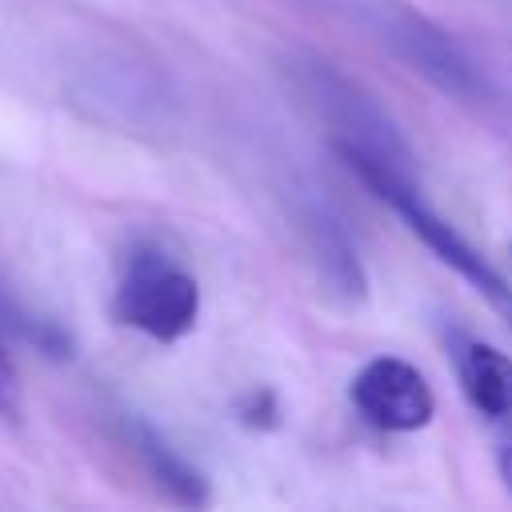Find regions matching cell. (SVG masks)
Segmentation results:
<instances>
[{"mask_svg":"<svg viewBox=\"0 0 512 512\" xmlns=\"http://www.w3.org/2000/svg\"><path fill=\"white\" fill-rule=\"evenodd\" d=\"M336 156L344 160V168H348L380 204H388V208L404 220V228H408L440 264H448L472 292H480V296L488 300V308H492L500 320L512 324V284H508V276H504L496 264H488V260L424 200V192H420V184L412 180V172L392 168V164L372 160V156H360V152H336Z\"/></svg>","mask_w":512,"mask_h":512,"instance_id":"cell-1","label":"cell"},{"mask_svg":"<svg viewBox=\"0 0 512 512\" xmlns=\"http://www.w3.org/2000/svg\"><path fill=\"white\" fill-rule=\"evenodd\" d=\"M112 316L124 328H136L160 344H176L200 320V284L164 248L136 244L120 268Z\"/></svg>","mask_w":512,"mask_h":512,"instance_id":"cell-2","label":"cell"},{"mask_svg":"<svg viewBox=\"0 0 512 512\" xmlns=\"http://www.w3.org/2000/svg\"><path fill=\"white\" fill-rule=\"evenodd\" d=\"M296 84L308 96V104L320 112L324 132H328L336 152H360V156H372V160H384L392 168L412 172L408 140L400 136L392 116L360 84H352L348 76H340L324 60H308L296 72Z\"/></svg>","mask_w":512,"mask_h":512,"instance_id":"cell-3","label":"cell"},{"mask_svg":"<svg viewBox=\"0 0 512 512\" xmlns=\"http://www.w3.org/2000/svg\"><path fill=\"white\" fill-rule=\"evenodd\" d=\"M352 408L380 432H416L436 416V392L428 376L400 356H372L348 384Z\"/></svg>","mask_w":512,"mask_h":512,"instance_id":"cell-4","label":"cell"},{"mask_svg":"<svg viewBox=\"0 0 512 512\" xmlns=\"http://www.w3.org/2000/svg\"><path fill=\"white\" fill-rule=\"evenodd\" d=\"M380 36L392 44V52L412 68L420 72L424 80H432L436 88L452 92V96H476L480 88V76L472 72L468 56L436 28L428 24L424 16L392 4L384 8V24H380Z\"/></svg>","mask_w":512,"mask_h":512,"instance_id":"cell-5","label":"cell"},{"mask_svg":"<svg viewBox=\"0 0 512 512\" xmlns=\"http://www.w3.org/2000/svg\"><path fill=\"white\" fill-rule=\"evenodd\" d=\"M452 360L472 412L492 428H512V356L484 340L460 336L452 344Z\"/></svg>","mask_w":512,"mask_h":512,"instance_id":"cell-6","label":"cell"},{"mask_svg":"<svg viewBox=\"0 0 512 512\" xmlns=\"http://www.w3.org/2000/svg\"><path fill=\"white\" fill-rule=\"evenodd\" d=\"M124 440H128V448L136 452V460L144 464V472L156 480V488H164L176 504H204V500H208L204 476H200L152 424L128 416V420H124Z\"/></svg>","mask_w":512,"mask_h":512,"instance_id":"cell-7","label":"cell"},{"mask_svg":"<svg viewBox=\"0 0 512 512\" xmlns=\"http://www.w3.org/2000/svg\"><path fill=\"white\" fill-rule=\"evenodd\" d=\"M304 228H308V240H312V252L320 260L324 280L344 296H364V272L356 264L352 244L344 240V228L324 208H308L304 212Z\"/></svg>","mask_w":512,"mask_h":512,"instance_id":"cell-8","label":"cell"},{"mask_svg":"<svg viewBox=\"0 0 512 512\" xmlns=\"http://www.w3.org/2000/svg\"><path fill=\"white\" fill-rule=\"evenodd\" d=\"M0 416H8V420L20 416V388H16V368H12L4 332H0Z\"/></svg>","mask_w":512,"mask_h":512,"instance_id":"cell-9","label":"cell"},{"mask_svg":"<svg viewBox=\"0 0 512 512\" xmlns=\"http://www.w3.org/2000/svg\"><path fill=\"white\" fill-rule=\"evenodd\" d=\"M240 420L244 424H276V400H272V392H248L244 400H240Z\"/></svg>","mask_w":512,"mask_h":512,"instance_id":"cell-10","label":"cell"},{"mask_svg":"<svg viewBox=\"0 0 512 512\" xmlns=\"http://www.w3.org/2000/svg\"><path fill=\"white\" fill-rule=\"evenodd\" d=\"M500 476H504V484H508V492H512V444L500 452Z\"/></svg>","mask_w":512,"mask_h":512,"instance_id":"cell-11","label":"cell"}]
</instances>
